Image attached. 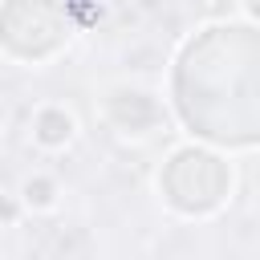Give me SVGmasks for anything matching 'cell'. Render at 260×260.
Instances as JSON below:
<instances>
[{"mask_svg":"<svg viewBox=\"0 0 260 260\" xmlns=\"http://www.w3.org/2000/svg\"><path fill=\"white\" fill-rule=\"evenodd\" d=\"M53 199H57L53 179L37 175V179H28V183H24V203H28V207H53Z\"/></svg>","mask_w":260,"mask_h":260,"instance_id":"2","label":"cell"},{"mask_svg":"<svg viewBox=\"0 0 260 260\" xmlns=\"http://www.w3.org/2000/svg\"><path fill=\"white\" fill-rule=\"evenodd\" d=\"M32 134H37L41 146H65L69 134H73V118H69L61 106H45V110H37V118H32Z\"/></svg>","mask_w":260,"mask_h":260,"instance_id":"1","label":"cell"},{"mask_svg":"<svg viewBox=\"0 0 260 260\" xmlns=\"http://www.w3.org/2000/svg\"><path fill=\"white\" fill-rule=\"evenodd\" d=\"M252 12H256V16H260V0H252Z\"/></svg>","mask_w":260,"mask_h":260,"instance_id":"4","label":"cell"},{"mask_svg":"<svg viewBox=\"0 0 260 260\" xmlns=\"http://www.w3.org/2000/svg\"><path fill=\"white\" fill-rule=\"evenodd\" d=\"M0 219H8V223H12V219H16V207H12V203H8V199H0Z\"/></svg>","mask_w":260,"mask_h":260,"instance_id":"3","label":"cell"}]
</instances>
